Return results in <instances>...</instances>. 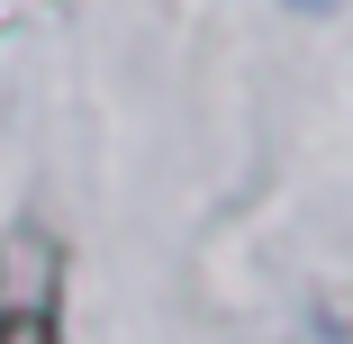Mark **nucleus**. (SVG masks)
Listing matches in <instances>:
<instances>
[{"label":"nucleus","instance_id":"f257e3e1","mask_svg":"<svg viewBox=\"0 0 353 344\" xmlns=\"http://www.w3.org/2000/svg\"><path fill=\"white\" fill-rule=\"evenodd\" d=\"M0 344H63V326H54V263H37L28 290H0Z\"/></svg>","mask_w":353,"mask_h":344},{"label":"nucleus","instance_id":"f03ea898","mask_svg":"<svg viewBox=\"0 0 353 344\" xmlns=\"http://www.w3.org/2000/svg\"><path fill=\"white\" fill-rule=\"evenodd\" d=\"M299 10H317V19H326V10H335V0H299Z\"/></svg>","mask_w":353,"mask_h":344}]
</instances>
